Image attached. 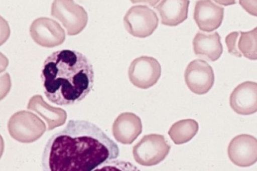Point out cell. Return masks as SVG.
<instances>
[{"instance_id": "9c48e42d", "label": "cell", "mask_w": 257, "mask_h": 171, "mask_svg": "<svg viewBox=\"0 0 257 171\" xmlns=\"http://www.w3.org/2000/svg\"><path fill=\"white\" fill-rule=\"evenodd\" d=\"M230 105L238 115H251L257 112V83L245 81L238 85L230 96Z\"/></svg>"}, {"instance_id": "30bf717a", "label": "cell", "mask_w": 257, "mask_h": 171, "mask_svg": "<svg viewBox=\"0 0 257 171\" xmlns=\"http://www.w3.org/2000/svg\"><path fill=\"white\" fill-rule=\"evenodd\" d=\"M141 118L134 113L125 112L117 118L112 126L116 140L124 144H131L142 132Z\"/></svg>"}, {"instance_id": "4fadbf2b", "label": "cell", "mask_w": 257, "mask_h": 171, "mask_svg": "<svg viewBox=\"0 0 257 171\" xmlns=\"http://www.w3.org/2000/svg\"><path fill=\"white\" fill-rule=\"evenodd\" d=\"M189 0H163L156 9L163 25L176 27L188 18Z\"/></svg>"}, {"instance_id": "52a82bcc", "label": "cell", "mask_w": 257, "mask_h": 171, "mask_svg": "<svg viewBox=\"0 0 257 171\" xmlns=\"http://www.w3.org/2000/svg\"><path fill=\"white\" fill-rule=\"evenodd\" d=\"M228 157L233 164L239 167H249L257 162V139L248 134L236 136L230 141Z\"/></svg>"}, {"instance_id": "9a60e30c", "label": "cell", "mask_w": 257, "mask_h": 171, "mask_svg": "<svg viewBox=\"0 0 257 171\" xmlns=\"http://www.w3.org/2000/svg\"><path fill=\"white\" fill-rule=\"evenodd\" d=\"M237 47L245 58L257 60V27L251 31L240 32Z\"/></svg>"}, {"instance_id": "ba28073f", "label": "cell", "mask_w": 257, "mask_h": 171, "mask_svg": "<svg viewBox=\"0 0 257 171\" xmlns=\"http://www.w3.org/2000/svg\"><path fill=\"white\" fill-rule=\"evenodd\" d=\"M30 32L36 44L47 48L59 46L66 39L65 31L59 24L48 20H36L32 23Z\"/></svg>"}, {"instance_id": "7c38bea8", "label": "cell", "mask_w": 257, "mask_h": 171, "mask_svg": "<svg viewBox=\"0 0 257 171\" xmlns=\"http://www.w3.org/2000/svg\"><path fill=\"white\" fill-rule=\"evenodd\" d=\"M223 11L209 0H201L197 3L195 20L200 30L211 32L220 26Z\"/></svg>"}, {"instance_id": "277c9868", "label": "cell", "mask_w": 257, "mask_h": 171, "mask_svg": "<svg viewBox=\"0 0 257 171\" xmlns=\"http://www.w3.org/2000/svg\"><path fill=\"white\" fill-rule=\"evenodd\" d=\"M128 34L140 38L151 36L158 26L156 14L147 6H137L128 11L124 19Z\"/></svg>"}, {"instance_id": "3957f363", "label": "cell", "mask_w": 257, "mask_h": 171, "mask_svg": "<svg viewBox=\"0 0 257 171\" xmlns=\"http://www.w3.org/2000/svg\"><path fill=\"white\" fill-rule=\"evenodd\" d=\"M171 148L164 135H147L134 146L133 156L138 164L145 166H152L163 161L170 153Z\"/></svg>"}, {"instance_id": "5bb4252c", "label": "cell", "mask_w": 257, "mask_h": 171, "mask_svg": "<svg viewBox=\"0 0 257 171\" xmlns=\"http://www.w3.org/2000/svg\"><path fill=\"white\" fill-rule=\"evenodd\" d=\"M199 125L194 119H183L176 122L169 130L168 135L176 144H182L191 141L197 134Z\"/></svg>"}, {"instance_id": "7a4b0ae2", "label": "cell", "mask_w": 257, "mask_h": 171, "mask_svg": "<svg viewBox=\"0 0 257 171\" xmlns=\"http://www.w3.org/2000/svg\"><path fill=\"white\" fill-rule=\"evenodd\" d=\"M41 78L48 101L59 106H69L82 101L90 93L94 72L86 56L76 51L63 50L47 57Z\"/></svg>"}, {"instance_id": "8992f818", "label": "cell", "mask_w": 257, "mask_h": 171, "mask_svg": "<svg viewBox=\"0 0 257 171\" xmlns=\"http://www.w3.org/2000/svg\"><path fill=\"white\" fill-rule=\"evenodd\" d=\"M184 79L192 93L203 95L211 90L215 76L212 68L206 61L195 60L189 64L185 71Z\"/></svg>"}, {"instance_id": "6da1fadb", "label": "cell", "mask_w": 257, "mask_h": 171, "mask_svg": "<svg viewBox=\"0 0 257 171\" xmlns=\"http://www.w3.org/2000/svg\"><path fill=\"white\" fill-rule=\"evenodd\" d=\"M117 143L97 125L84 120H70L46 143L43 170H92L119 156Z\"/></svg>"}, {"instance_id": "5b68a950", "label": "cell", "mask_w": 257, "mask_h": 171, "mask_svg": "<svg viewBox=\"0 0 257 171\" xmlns=\"http://www.w3.org/2000/svg\"><path fill=\"white\" fill-rule=\"evenodd\" d=\"M162 75L159 62L152 57L143 56L135 59L128 69V75L136 87L147 89L157 84Z\"/></svg>"}, {"instance_id": "2e32d148", "label": "cell", "mask_w": 257, "mask_h": 171, "mask_svg": "<svg viewBox=\"0 0 257 171\" xmlns=\"http://www.w3.org/2000/svg\"><path fill=\"white\" fill-rule=\"evenodd\" d=\"M240 32H234L230 34L226 38V43L228 49L229 53L238 58H241L242 54L239 52L238 47V39Z\"/></svg>"}, {"instance_id": "e0dca14e", "label": "cell", "mask_w": 257, "mask_h": 171, "mask_svg": "<svg viewBox=\"0 0 257 171\" xmlns=\"http://www.w3.org/2000/svg\"><path fill=\"white\" fill-rule=\"evenodd\" d=\"M131 1L133 4L146 3L151 6H154L159 2V0H131Z\"/></svg>"}, {"instance_id": "8fae6325", "label": "cell", "mask_w": 257, "mask_h": 171, "mask_svg": "<svg viewBox=\"0 0 257 171\" xmlns=\"http://www.w3.org/2000/svg\"><path fill=\"white\" fill-rule=\"evenodd\" d=\"M193 47L196 56L211 62L218 60L223 53L221 38L216 32L212 34L198 32L193 40Z\"/></svg>"}]
</instances>
